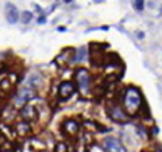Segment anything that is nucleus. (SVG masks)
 <instances>
[{
    "mask_svg": "<svg viewBox=\"0 0 162 152\" xmlns=\"http://www.w3.org/2000/svg\"><path fill=\"white\" fill-rule=\"evenodd\" d=\"M142 105V94L137 88H127L123 97V106L126 113L130 116L135 114Z\"/></svg>",
    "mask_w": 162,
    "mask_h": 152,
    "instance_id": "1",
    "label": "nucleus"
},
{
    "mask_svg": "<svg viewBox=\"0 0 162 152\" xmlns=\"http://www.w3.org/2000/svg\"><path fill=\"white\" fill-rule=\"evenodd\" d=\"M76 81L78 84L80 92L82 94H87L89 90V84H91V74L87 69H78L76 71Z\"/></svg>",
    "mask_w": 162,
    "mask_h": 152,
    "instance_id": "2",
    "label": "nucleus"
},
{
    "mask_svg": "<svg viewBox=\"0 0 162 152\" xmlns=\"http://www.w3.org/2000/svg\"><path fill=\"white\" fill-rule=\"evenodd\" d=\"M103 148H104V152H126V148L122 144V142L119 139L113 137V136H109V137L104 139Z\"/></svg>",
    "mask_w": 162,
    "mask_h": 152,
    "instance_id": "3",
    "label": "nucleus"
},
{
    "mask_svg": "<svg viewBox=\"0 0 162 152\" xmlns=\"http://www.w3.org/2000/svg\"><path fill=\"white\" fill-rule=\"evenodd\" d=\"M34 97H35V89L30 88V86L20 89L16 94V98H15V106H23Z\"/></svg>",
    "mask_w": 162,
    "mask_h": 152,
    "instance_id": "4",
    "label": "nucleus"
},
{
    "mask_svg": "<svg viewBox=\"0 0 162 152\" xmlns=\"http://www.w3.org/2000/svg\"><path fill=\"white\" fill-rule=\"evenodd\" d=\"M6 19L10 24H15L19 20V11L12 3H6Z\"/></svg>",
    "mask_w": 162,
    "mask_h": 152,
    "instance_id": "5",
    "label": "nucleus"
},
{
    "mask_svg": "<svg viewBox=\"0 0 162 152\" xmlns=\"http://www.w3.org/2000/svg\"><path fill=\"white\" fill-rule=\"evenodd\" d=\"M74 93V85L69 81H63L60 85V89H58V94L62 100L69 98L72 94Z\"/></svg>",
    "mask_w": 162,
    "mask_h": 152,
    "instance_id": "6",
    "label": "nucleus"
},
{
    "mask_svg": "<svg viewBox=\"0 0 162 152\" xmlns=\"http://www.w3.org/2000/svg\"><path fill=\"white\" fill-rule=\"evenodd\" d=\"M109 114L113 119V121L116 123H124L126 121V113L124 110H122V108L118 105H113L111 109H109Z\"/></svg>",
    "mask_w": 162,
    "mask_h": 152,
    "instance_id": "7",
    "label": "nucleus"
},
{
    "mask_svg": "<svg viewBox=\"0 0 162 152\" xmlns=\"http://www.w3.org/2000/svg\"><path fill=\"white\" fill-rule=\"evenodd\" d=\"M20 114H22V117H23L25 120H27V121H34L37 119V116H38L35 108L31 106V105H25V106H23V108H22Z\"/></svg>",
    "mask_w": 162,
    "mask_h": 152,
    "instance_id": "8",
    "label": "nucleus"
},
{
    "mask_svg": "<svg viewBox=\"0 0 162 152\" xmlns=\"http://www.w3.org/2000/svg\"><path fill=\"white\" fill-rule=\"evenodd\" d=\"M62 129H63V132H66L68 135H72V136H73V135H76L78 131V124L74 120H68L63 123Z\"/></svg>",
    "mask_w": 162,
    "mask_h": 152,
    "instance_id": "9",
    "label": "nucleus"
},
{
    "mask_svg": "<svg viewBox=\"0 0 162 152\" xmlns=\"http://www.w3.org/2000/svg\"><path fill=\"white\" fill-rule=\"evenodd\" d=\"M15 131H16L18 135H20V136H25V135H27L28 132L31 131V128H30L27 121H19V123L16 124V127H15Z\"/></svg>",
    "mask_w": 162,
    "mask_h": 152,
    "instance_id": "10",
    "label": "nucleus"
},
{
    "mask_svg": "<svg viewBox=\"0 0 162 152\" xmlns=\"http://www.w3.org/2000/svg\"><path fill=\"white\" fill-rule=\"evenodd\" d=\"M41 85H42V78L39 77L38 74H32L30 77V79H28V86L32 89H38L41 88Z\"/></svg>",
    "mask_w": 162,
    "mask_h": 152,
    "instance_id": "11",
    "label": "nucleus"
},
{
    "mask_svg": "<svg viewBox=\"0 0 162 152\" xmlns=\"http://www.w3.org/2000/svg\"><path fill=\"white\" fill-rule=\"evenodd\" d=\"M31 19H32V14L30 12V11H23L22 12V23L23 24H27V23H30L31 22Z\"/></svg>",
    "mask_w": 162,
    "mask_h": 152,
    "instance_id": "12",
    "label": "nucleus"
},
{
    "mask_svg": "<svg viewBox=\"0 0 162 152\" xmlns=\"http://www.w3.org/2000/svg\"><path fill=\"white\" fill-rule=\"evenodd\" d=\"M87 57V49L85 47H80L77 50V54H76V61H84Z\"/></svg>",
    "mask_w": 162,
    "mask_h": 152,
    "instance_id": "13",
    "label": "nucleus"
},
{
    "mask_svg": "<svg viewBox=\"0 0 162 152\" xmlns=\"http://www.w3.org/2000/svg\"><path fill=\"white\" fill-rule=\"evenodd\" d=\"M56 152H68V147L65 143H58L56 145Z\"/></svg>",
    "mask_w": 162,
    "mask_h": 152,
    "instance_id": "14",
    "label": "nucleus"
},
{
    "mask_svg": "<svg viewBox=\"0 0 162 152\" xmlns=\"http://www.w3.org/2000/svg\"><path fill=\"white\" fill-rule=\"evenodd\" d=\"M10 88H11V84L8 82V79H4V81L1 82V89H3V90H6V92H8V90H10Z\"/></svg>",
    "mask_w": 162,
    "mask_h": 152,
    "instance_id": "15",
    "label": "nucleus"
},
{
    "mask_svg": "<svg viewBox=\"0 0 162 152\" xmlns=\"http://www.w3.org/2000/svg\"><path fill=\"white\" fill-rule=\"evenodd\" d=\"M135 7H137V10H143L144 4H143V0H135Z\"/></svg>",
    "mask_w": 162,
    "mask_h": 152,
    "instance_id": "16",
    "label": "nucleus"
},
{
    "mask_svg": "<svg viewBox=\"0 0 162 152\" xmlns=\"http://www.w3.org/2000/svg\"><path fill=\"white\" fill-rule=\"evenodd\" d=\"M38 23H45V18H43V16H41V18L38 19Z\"/></svg>",
    "mask_w": 162,
    "mask_h": 152,
    "instance_id": "17",
    "label": "nucleus"
},
{
    "mask_svg": "<svg viewBox=\"0 0 162 152\" xmlns=\"http://www.w3.org/2000/svg\"><path fill=\"white\" fill-rule=\"evenodd\" d=\"M58 31H65V27H58Z\"/></svg>",
    "mask_w": 162,
    "mask_h": 152,
    "instance_id": "18",
    "label": "nucleus"
},
{
    "mask_svg": "<svg viewBox=\"0 0 162 152\" xmlns=\"http://www.w3.org/2000/svg\"><path fill=\"white\" fill-rule=\"evenodd\" d=\"M69 1H72V0H65V3H69Z\"/></svg>",
    "mask_w": 162,
    "mask_h": 152,
    "instance_id": "19",
    "label": "nucleus"
},
{
    "mask_svg": "<svg viewBox=\"0 0 162 152\" xmlns=\"http://www.w3.org/2000/svg\"><path fill=\"white\" fill-rule=\"evenodd\" d=\"M41 152H47V151H41Z\"/></svg>",
    "mask_w": 162,
    "mask_h": 152,
    "instance_id": "20",
    "label": "nucleus"
},
{
    "mask_svg": "<svg viewBox=\"0 0 162 152\" xmlns=\"http://www.w3.org/2000/svg\"><path fill=\"white\" fill-rule=\"evenodd\" d=\"M72 152H74V151H72Z\"/></svg>",
    "mask_w": 162,
    "mask_h": 152,
    "instance_id": "21",
    "label": "nucleus"
}]
</instances>
